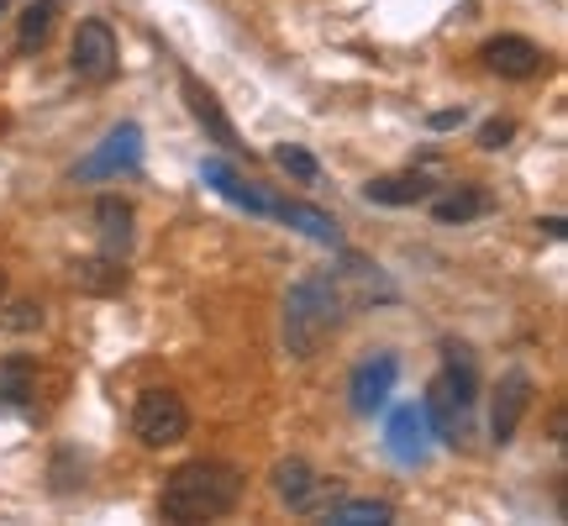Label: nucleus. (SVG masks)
I'll list each match as a JSON object with an SVG mask.
<instances>
[{
    "label": "nucleus",
    "mask_w": 568,
    "mask_h": 526,
    "mask_svg": "<svg viewBox=\"0 0 568 526\" xmlns=\"http://www.w3.org/2000/svg\"><path fill=\"white\" fill-rule=\"evenodd\" d=\"M243 468L222 464V458H195V464H180L169 474V485L159 495V516L174 526H195V522H222L237 510L243 500Z\"/></svg>",
    "instance_id": "nucleus-1"
},
{
    "label": "nucleus",
    "mask_w": 568,
    "mask_h": 526,
    "mask_svg": "<svg viewBox=\"0 0 568 526\" xmlns=\"http://www.w3.org/2000/svg\"><path fill=\"white\" fill-rule=\"evenodd\" d=\"M343 284L337 274H305L290 295H284V347L295 358H316L322 343L343 322Z\"/></svg>",
    "instance_id": "nucleus-2"
},
{
    "label": "nucleus",
    "mask_w": 568,
    "mask_h": 526,
    "mask_svg": "<svg viewBox=\"0 0 568 526\" xmlns=\"http://www.w3.org/2000/svg\"><path fill=\"white\" fill-rule=\"evenodd\" d=\"M474 364L464 358V347H453V358L447 368L432 380L426 390V426H432V437H443V443H464L468 437V422H474Z\"/></svg>",
    "instance_id": "nucleus-3"
},
{
    "label": "nucleus",
    "mask_w": 568,
    "mask_h": 526,
    "mask_svg": "<svg viewBox=\"0 0 568 526\" xmlns=\"http://www.w3.org/2000/svg\"><path fill=\"white\" fill-rule=\"evenodd\" d=\"M190 432V411L174 390H142L132 405V437L142 447H174Z\"/></svg>",
    "instance_id": "nucleus-4"
},
{
    "label": "nucleus",
    "mask_w": 568,
    "mask_h": 526,
    "mask_svg": "<svg viewBox=\"0 0 568 526\" xmlns=\"http://www.w3.org/2000/svg\"><path fill=\"white\" fill-rule=\"evenodd\" d=\"M116 63H122V53H116V32H111L101 17L80 21V32H74V59H69L74 80L80 84H111L116 80Z\"/></svg>",
    "instance_id": "nucleus-5"
},
{
    "label": "nucleus",
    "mask_w": 568,
    "mask_h": 526,
    "mask_svg": "<svg viewBox=\"0 0 568 526\" xmlns=\"http://www.w3.org/2000/svg\"><path fill=\"white\" fill-rule=\"evenodd\" d=\"M138 159H142V127L122 122L116 132H105L101 148L74 169V180H111V174H122V169H138Z\"/></svg>",
    "instance_id": "nucleus-6"
},
{
    "label": "nucleus",
    "mask_w": 568,
    "mask_h": 526,
    "mask_svg": "<svg viewBox=\"0 0 568 526\" xmlns=\"http://www.w3.org/2000/svg\"><path fill=\"white\" fill-rule=\"evenodd\" d=\"M201 180L216 190V195H226L232 205H243V211H253V216H280L284 195H268V190H258V184H247L237 169H226L222 159H205L201 163Z\"/></svg>",
    "instance_id": "nucleus-7"
},
{
    "label": "nucleus",
    "mask_w": 568,
    "mask_h": 526,
    "mask_svg": "<svg viewBox=\"0 0 568 526\" xmlns=\"http://www.w3.org/2000/svg\"><path fill=\"white\" fill-rule=\"evenodd\" d=\"M385 447H389V458H395V464H406V468L426 464V453H432V426H426L422 405H400V411L389 416Z\"/></svg>",
    "instance_id": "nucleus-8"
},
{
    "label": "nucleus",
    "mask_w": 568,
    "mask_h": 526,
    "mask_svg": "<svg viewBox=\"0 0 568 526\" xmlns=\"http://www.w3.org/2000/svg\"><path fill=\"white\" fill-rule=\"evenodd\" d=\"M395 374H400V364H395L389 353H379V358H368V364L353 368V385H347V395H353V411H358V416L385 411L389 390H395Z\"/></svg>",
    "instance_id": "nucleus-9"
},
{
    "label": "nucleus",
    "mask_w": 568,
    "mask_h": 526,
    "mask_svg": "<svg viewBox=\"0 0 568 526\" xmlns=\"http://www.w3.org/2000/svg\"><path fill=\"white\" fill-rule=\"evenodd\" d=\"M485 69L489 74H500V80H531V74H542V48L537 42H527V38H495V42H485Z\"/></svg>",
    "instance_id": "nucleus-10"
},
{
    "label": "nucleus",
    "mask_w": 568,
    "mask_h": 526,
    "mask_svg": "<svg viewBox=\"0 0 568 526\" xmlns=\"http://www.w3.org/2000/svg\"><path fill=\"white\" fill-rule=\"evenodd\" d=\"M180 90H184V101H190V117L211 132V142H222L226 153H243V142H237V127L226 122V111H222V101L205 90L195 74H180Z\"/></svg>",
    "instance_id": "nucleus-11"
},
{
    "label": "nucleus",
    "mask_w": 568,
    "mask_h": 526,
    "mask_svg": "<svg viewBox=\"0 0 568 526\" xmlns=\"http://www.w3.org/2000/svg\"><path fill=\"white\" fill-rule=\"evenodd\" d=\"M531 405V380L521 368H510L506 380H500V395H495V416H489V432H495V443H510L516 437V426L527 416Z\"/></svg>",
    "instance_id": "nucleus-12"
},
{
    "label": "nucleus",
    "mask_w": 568,
    "mask_h": 526,
    "mask_svg": "<svg viewBox=\"0 0 568 526\" xmlns=\"http://www.w3.org/2000/svg\"><path fill=\"white\" fill-rule=\"evenodd\" d=\"M274 489H280V500L290 510H316V500L326 495V485L316 479V468L301 464V458H290V464L274 468Z\"/></svg>",
    "instance_id": "nucleus-13"
},
{
    "label": "nucleus",
    "mask_w": 568,
    "mask_h": 526,
    "mask_svg": "<svg viewBox=\"0 0 568 526\" xmlns=\"http://www.w3.org/2000/svg\"><path fill=\"white\" fill-rule=\"evenodd\" d=\"M364 195L374 205H416V201H432L437 184L426 180V174H389V180H368Z\"/></svg>",
    "instance_id": "nucleus-14"
},
{
    "label": "nucleus",
    "mask_w": 568,
    "mask_h": 526,
    "mask_svg": "<svg viewBox=\"0 0 568 526\" xmlns=\"http://www.w3.org/2000/svg\"><path fill=\"white\" fill-rule=\"evenodd\" d=\"M74 284L90 290V295H116V290L126 284V259H116V253H95V259L74 263Z\"/></svg>",
    "instance_id": "nucleus-15"
},
{
    "label": "nucleus",
    "mask_w": 568,
    "mask_h": 526,
    "mask_svg": "<svg viewBox=\"0 0 568 526\" xmlns=\"http://www.w3.org/2000/svg\"><path fill=\"white\" fill-rule=\"evenodd\" d=\"M95 222H101V253L126 259V247H132V205L116 201V195H105V201L95 205Z\"/></svg>",
    "instance_id": "nucleus-16"
},
{
    "label": "nucleus",
    "mask_w": 568,
    "mask_h": 526,
    "mask_svg": "<svg viewBox=\"0 0 568 526\" xmlns=\"http://www.w3.org/2000/svg\"><path fill=\"white\" fill-rule=\"evenodd\" d=\"M32 385H38L32 358H0V411H21V405H32Z\"/></svg>",
    "instance_id": "nucleus-17"
},
{
    "label": "nucleus",
    "mask_w": 568,
    "mask_h": 526,
    "mask_svg": "<svg viewBox=\"0 0 568 526\" xmlns=\"http://www.w3.org/2000/svg\"><path fill=\"white\" fill-rule=\"evenodd\" d=\"M489 211V195L485 190H453V195H432V216L443 226H464V222H474V216H485Z\"/></svg>",
    "instance_id": "nucleus-18"
},
{
    "label": "nucleus",
    "mask_w": 568,
    "mask_h": 526,
    "mask_svg": "<svg viewBox=\"0 0 568 526\" xmlns=\"http://www.w3.org/2000/svg\"><path fill=\"white\" fill-rule=\"evenodd\" d=\"M322 522H332V526H389L395 510H389L385 500H347V506H326Z\"/></svg>",
    "instance_id": "nucleus-19"
},
{
    "label": "nucleus",
    "mask_w": 568,
    "mask_h": 526,
    "mask_svg": "<svg viewBox=\"0 0 568 526\" xmlns=\"http://www.w3.org/2000/svg\"><path fill=\"white\" fill-rule=\"evenodd\" d=\"M53 0H32L27 11H21V32H17V53H38L42 42H48V32H53Z\"/></svg>",
    "instance_id": "nucleus-20"
},
{
    "label": "nucleus",
    "mask_w": 568,
    "mask_h": 526,
    "mask_svg": "<svg viewBox=\"0 0 568 526\" xmlns=\"http://www.w3.org/2000/svg\"><path fill=\"white\" fill-rule=\"evenodd\" d=\"M274 159H280V169H290L295 180H316V159L305 153V148H295V142H284V148H274Z\"/></svg>",
    "instance_id": "nucleus-21"
},
{
    "label": "nucleus",
    "mask_w": 568,
    "mask_h": 526,
    "mask_svg": "<svg viewBox=\"0 0 568 526\" xmlns=\"http://www.w3.org/2000/svg\"><path fill=\"white\" fill-rule=\"evenodd\" d=\"M510 132H516V127H510V122H489L485 132H479V142H485V148H506V142H510Z\"/></svg>",
    "instance_id": "nucleus-22"
},
{
    "label": "nucleus",
    "mask_w": 568,
    "mask_h": 526,
    "mask_svg": "<svg viewBox=\"0 0 568 526\" xmlns=\"http://www.w3.org/2000/svg\"><path fill=\"white\" fill-rule=\"evenodd\" d=\"M464 122V111H437V117H432V127H458Z\"/></svg>",
    "instance_id": "nucleus-23"
},
{
    "label": "nucleus",
    "mask_w": 568,
    "mask_h": 526,
    "mask_svg": "<svg viewBox=\"0 0 568 526\" xmlns=\"http://www.w3.org/2000/svg\"><path fill=\"white\" fill-rule=\"evenodd\" d=\"M0 295H6V274H0Z\"/></svg>",
    "instance_id": "nucleus-24"
},
{
    "label": "nucleus",
    "mask_w": 568,
    "mask_h": 526,
    "mask_svg": "<svg viewBox=\"0 0 568 526\" xmlns=\"http://www.w3.org/2000/svg\"><path fill=\"white\" fill-rule=\"evenodd\" d=\"M0 6H6V0H0Z\"/></svg>",
    "instance_id": "nucleus-25"
}]
</instances>
